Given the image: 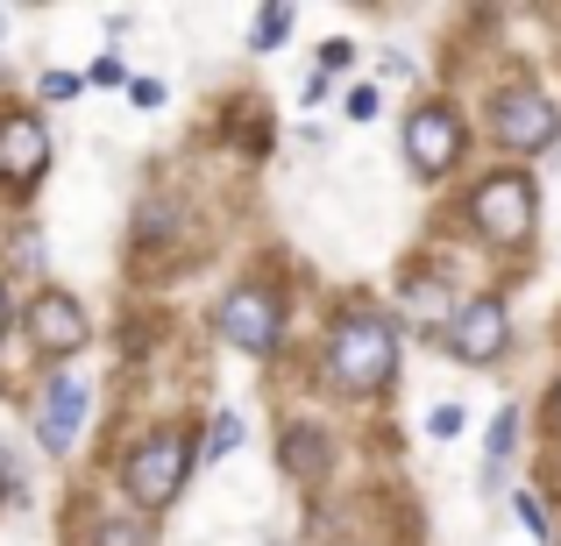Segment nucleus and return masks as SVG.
<instances>
[{"mask_svg": "<svg viewBox=\"0 0 561 546\" xmlns=\"http://www.w3.org/2000/svg\"><path fill=\"white\" fill-rule=\"evenodd\" d=\"M214 334L228 348H242V356H271V348L285 341V291H277L271 277H242V284H228L220 305H214Z\"/></svg>", "mask_w": 561, "mask_h": 546, "instance_id": "nucleus-2", "label": "nucleus"}, {"mask_svg": "<svg viewBox=\"0 0 561 546\" xmlns=\"http://www.w3.org/2000/svg\"><path fill=\"white\" fill-rule=\"evenodd\" d=\"M320 369H328L348 397H377L383 383L398 376V320L363 313V305L342 313L328 327V356H320Z\"/></svg>", "mask_w": 561, "mask_h": 546, "instance_id": "nucleus-1", "label": "nucleus"}, {"mask_svg": "<svg viewBox=\"0 0 561 546\" xmlns=\"http://www.w3.org/2000/svg\"><path fill=\"white\" fill-rule=\"evenodd\" d=\"M462 142H469L462 136V114L440 107V100H426V107L405 114V164L426 171V178H440V171L462 164Z\"/></svg>", "mask_w": 561, "mask_h": 546, "instance_id": "nucleus-9", "label": "nucleus"}, {"mask_svg": "<svg viewBox=\"0 0 561 546\" xmlns=\"http://www.w3.org/2000/svg\"><path fill=\"white\" fill-rule=\"evenodd\" d=\"M185 476H192V440L185 433H150L136 454L122 462V490H128V504L150 519V511H164V504H179V490H185Z\"/></svg>", "mask_w": 561, "mask_h": 546, "instance_id": "nucleus-3", "label": "nucleus"}, {"mask_svg": "<svg viewBox=\"0 0 561 546\" xmlns=\"http://www.w3.org/2000/svg\"><path fill=\"white\" fill-rule=\"evenodd\" d=\"M0 483H8V462H0Z\"/></svg>", "mask_w": 561, "mask_h": 546, "instance_id": "nucleus-25", "label": "nucleus"}, {"mask_svg": "<svg viewBox=\"0 0 561 546\" xmlns=\"http://www.w3.org/2000/svg\"><path fill=\"white\" fill-rule=\"evenodd\" d=\"M548 426H554V433H561V383H554V391H548Z\"/></svg>", "mask_w": 561, "mask_h": 546, "instance_id": "nucleus-24", "label": "nucleus"}, {"mask_svg": "<svg viewBox=\"0 0 561 546\" xmlns=\"http://www.w3.org/2000/svg\"><path fill=\"white\" fill-rule=\"evenodd\" d=\"M128 100H136V107H164V85L157 79H128Z\"/></svg>", "mask_w": 561, "mask_h": 546, "instance_id": "nucleus-22", "label": "nucleus"}, {"mask_svg": "<svg viewBox=\"0 0 561 546\" xmlns=\"http://www.w3.org/2000/svg\"><path fill=\"white\" fill-rule=\"evenodd\" d=\"M85 546H157V539H150V519L128 511V519H100L93 533H85Z\"/></svg>", "mask_w": 561, "mask_h": 546, "instance_id": "nucleus-13", "label": "nucleus"}, {"mask_svg": "<svg viewBox=\"0 0 561 546\" xmlns=\"http://www.w3.org/2000/svg\"><path fill=\"white\" fill-rule=\"evenodd\" d=\"M469 220H477V234L491 248H526V234H534V220H540L534 178H526V171H491V178L469 191Z\"/></svg>", "mask_w": 561, "mask_h": 546, "instance_id": "nucleus-4", "label": "nucleus"}, {"mask_svg": "<svg viewBox=\"0 0 561 546\" xmlns=\"http://www.w3.org/2000/svg\"><path fill=\"white\" fill-rule=\"evenodd\" d=\"M491 136L505 142L512 156L554 150V142H561V107L540 93V85H497V93H491Z\"/></svg>", "mask_w": 561, "mask_h": 546, "instance_id": "nucleus-5", "label": "nucleus"}, {"mask_svg": "<svg viewBox=\"0 0 561 546\" xmlns=\"http://www.w3.org/2000/svg\"><path fill=\"white\" fill-rule=\"evenodd\" d=\"M79 71H43V100H71V93H79Z\"/></svg>", "mask_w": 561, "mask_h": 546, "instance_id": "nucleus-20", "label": "nucleus"}, {"mask_svg": "<svg viewBox=\"0 0 561 546\" xmlns=\"http://www.w3.org/2000/svg\"><path fill=\"white\" fill-rule=\"evenodd\" d=\"M14 334V299H8V277H0V341Z\"/></svg>", "mask_w": 561, "mask_h": 546, "instance_id": "nucleus-23", "label": "nucleus"}, {"mask_svg": "<svg viewBox=\"0 0 561 546\" xmlns=\"http://www.w3.org/2000/svg\"><path fill=\"white\" fill-rule=\"evenodd\" d=\"M377 107H383L377 85H356V93H348V114H356V121H377Z\"/></svg>", "mask_w": 561, "mask_h": 546, "instance_id": "nucleus-21", "label": "nucleus"}, {"mask_svg": "<svg viewBox=\"0 0 561 546\" xmlns=\"http://www.w3.org/2000/svg\"><path fill=\"white\" fill-rule=\"evenodd\" d=\"M512 504H519V525H526V533H534V539H548V546H554V519H548V504H540V497H534V490H519V497H512Z\"/></svg>", "mask_w": 561, "mask_h": 546, "instance_id": "nucleus-16", "label": "nucleus"}, {"mask_svg": "<svg viewBox=\"0 0 561 546\" xmlns=\"http://www.w3.org/2000/svg\"><path fill=\"white\" fill-rule=\"evenodd\" d=\"M28 348H36L43 362H71L85 341H93V320H85V305L71 299V291H57V284H43L36 299H28Z\"/></svg>", "mask_w": 561, "mask_h": 546, "instance_id": "nucleus-6", "label": "nucleus"}, {"mask_svg": "<svg viewBox=\"0 0 561 546\" xmlns=\"http://www.w3.org/2000/svg\"><path fill=\"white\" fill-rule=\"evenodd\" d=\"M285 36H291V8H263V14H256V36H249V43H256V50H277Z\"/></svg>", "mask_w": 561, "mask_h": 546, "instance_id": "nucleus-15", "label": "nucleus"}, {"mask_svg": "<svg viewBox=\"0 0 561 546\" xmlns=\"http://www.w3.org/2000/svg\"><path fill=\"white\" fill-rule=\"evenodd\" d=\"M426 433H434V440H455V433H462V405H434V411H426Z\"/></svg>", "mask_w": 561, "mask_h": 546, "instance_id": "nucleus-17", "label": "nucleus"}, {"mask_svg": "<svg viewBox=\"0 0 561 546\" xmlns=\"http://www.w3.org/2000/svg\"><path fill=\"white\" fill-rule=\"evenodd\" d=\"M85 85H128V65L122 57H93V65H85Z\"/></svg>", "mask_w": 561, "mask_h": 546, "instance_id": "nucleus-18", "label": "nucleus"}, {"mask_svg": "<svg viewBox=\"0 0 561 546\" xmlns=\"http://www.w3.org/2000/svg\"><path fill=\"white\" fill-rule=\"evenodd\" d=\"M234 440H242V411H214V419H206V440H199L192 454H206V462H228Z\"/></svg>", "mask_w": 561, "mask_h": 546, "instance_id": "nucleus-14", "label": "nucleus"}, {"mask_svg": "<svg viewBox=\"0 0 561 546\" xmlns=\"http://www.w3.org/2000/svg\"><path fill=\"white\" fill-rule=\"evenodd\" d=\"M50 171V128L28 107H0V185L8 191H36Z\"/></svg>", "mask_w": 561, "mask_h": 546, "instance_id": "nucleus-7", "label": "nucleus"}, {"mask_svg": "<svg viewBox=\"0 0 561 546\" xmlns=\"http://www.w3.org/2000/svg\"><path fill=\"white\" fill-rule=\"evenodd\" d=\"M356 65V43H328V50H320V79H334V71H348Z\"/></svg>", "mask_w": 561, "mask_h": 546, "instance_id": "nucleus-19", "label": "nucleus"}, {"mask_svg": "<svg viewBox=\"0 0 561 546\" xmlns=\"http://www.w3.org/2000/svg\"><path fill=\"white\" fill-rule=\"evenodd\" d=\"M79 419H85V383L71 376V369H50L43 391H36V448L43 454H71Z\"/></svg>", "mask_w": 561, "mask_h": 546, "instance_id": "nucleus-10", "label": "nucleus"}, {"mask_svg": "<svg viewBox=\"0 0 561 546\" xmlns=\"http://www.w3.org/2000/svg\"><path fill=\"white\" fill-rule=\"evenodd\" d=\"M434 341L448 348L455 362L483 369V362H497V356H505L512 320H505V305H497V299H469V305H455V313H448V327H440Z\"/></svg>", "mask_w": 561, "mask_h": 546, "instance_id": "nucleus-8", "label": "nucleus"}, {"mask_svg": "<svg viewBox=\"0 0 561 546\" xmlns=\"http://www.w3.org/2000/svg\"><path fill=\"white\" fill-rule=\"evenodd\" d=\"M285 468L299 483H313L320 468H328V433H320V426H291L285 433Z\"/></svg>", "mask_w": 561, "mask_h": 546, "instance_id": "nucleus-12", "label": "nucleus"}, {"mask_svg": "<svg viewBox=\"0 0 561 546\" xmlns=\"http://www.w3.org/2000/svg\"><path fill=\"white\" fill-rule=\"evenodd\" d=\"M512 448H519V405H505L491 419V454H483V497H497V483H505L512 468Z\"/></svg>", "mask_w": 561, "mask_h": 546, "instance_id": "nucleus-11", "label": "nucleus"}]
</instances>
